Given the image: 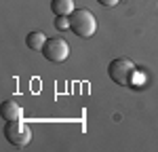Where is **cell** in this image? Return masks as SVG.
Instances as JSON below:
<instances>
[{"instance_id":"3","label":"cell","mask_w":158,"mask_h":152,"mask_svg":"<svg viewBox=\"0 0 158 152\" xmlns=\"http://www.w3.org/2000/svg\"><path fill=\"white\" fill-rule=\"evenodd\" d=\"M4 137L11 146L25 148L32 141V129L25 125L23 120H6L4 125Z\"/></svg>"},{"instance_id":"2","label":"cell","mask_w":158,"mask_h":152,"mask_svg":"<svg viewBox=\"0 0 158 152\" xmlns=\"http://www.w3.org/2000/svg\"><path fill=\"white\" fill-rule=\"evenodd\" d=\"M70 30L80 38H91L97 30V19L89 9H76L70 15Z\"/></svg>"},{"instance_id":"6","label":"cell","mask_w":158,"mask_h":152,"mask_svg":"<svg viewBox=\"0 0 158 152\" xmlns=\"http://www.w3.org/2000/svg\"><path fill=\"white\" fill-rule=\"evenodd\" d=\"M51 11L55 15H72L76 9H74V0H51Z\"/></svg>"},{"instance_id":"1","label":"cell","mask_w":158,"mask_h":152,"mask_svg":"<svg viewBox=\"0 0 158 152\" xmlns=\"http://www.w3.org/2000/svg\"><path fill=\"white\" fill-rule=\"evenodd\" d=\"M108 76L112 78V82L127 87L133 85V78H137V68L129 57H116L108 65Z\"/></svg>"},{"instance_id":"7","label":"cell","mask_w":158,"mask_h":152,"mask_svg":"<svg viewBox=\"0 0 158 152\" xmlns=\"http://www.w3.org/2000/svg\"><path fill=\"white\" fill-rule=\"evenodd\" d=\"M47 40H49V38L44 36L42 32H30V34L25 36V44L32 51H42V47L47 44Z\"/></svg>"},{"instance_id":"5","label":"cell","mask_w":158,"mask_h":152,"mask_svg":"<svg viewBox=\"0 0 158 152\" xmlns=\"http://www.w3.org/2000/svg\"><path fill=\"white\" fill-rule=\"evenodd\" d=\"M0 114H2L4 120H21L23 108H21L15 99H4L2 106H0Z\"/></svg>"},{"instance_id":"8","label":"cell","mask_w":158,"mask_h":152,"mask_svg":"<svg viewBox=\"0 0 158 152\" xmlns=\"http://www.w3.org/2000/svg\"><path fill=\"white\" fill-rule=\"evenodd\" d=\"M55 27L61 30V32L70 30V17L68 15H55Z\"/></svg>"},{"instance_id":"9","label":"cell","mask_w":158,"mask_h":152,"mask_svg":"<svg viewBox=\"0 0 158 152\" xmlns=\"http://www.w3.org/2000/svg\"><path fill=\"white\" fill-rule=\"evenodd\" d=\"M97 2L101 4V6H116L120 0H97Z\"/></svg>"},{"instance_id":"4","label":"cell","mask_w":158,"mask_h":152,"mask_svg":"<svg viewBox=\"0 0 158 152\" xmlns=\"http://www.w3.org/2000/svg\"><path fill=\"white\" fill-rule=\"evenodd\" d=\"M42 55L53 63H63L70 57V44L63 38H49L42 47Z\"/></svg>"}]
</instances>
